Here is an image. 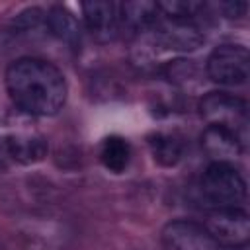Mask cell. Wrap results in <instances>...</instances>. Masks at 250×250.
<instances>
[{"label": "cell", "mask_w": 250, "mask_h": 250, "mask_svg": "<svg viewBox=\"0 0 250 250\" xmlns=\"http://www.w3.org/2000/svg\"><path fill=\"white\" fill-rule=\"evenodd\" d=\"M82 20L86 31L98 43H109L121 31L119 6L113 2H84Z\"/></svg>", "instance_id": "cell-7"}, {"label": "cell", "mask_w": 250, "mask_h": 250, "mask_svg": "<svg viewBox=\"0 0 250 250\" xmlns=\"http://www.w3.org/2000/svg\"><path fill=\"white\" fill-rule=\"evenodd\" d=\"M164 250H221L203 225L193 221H172L162 230Z\"/></svg>", "instance_id": "cell-6"}, {"label": "cell", "mask_w": 250, "mask_h": 250, "mask_svg": "<svg viewBox=\"0 0 250 250\" xmlns=\"http://www.w3.org/2000/svg\"><path fill=\"white\" fill-rule=\"evenodd\" d=\"M45 23L49 31L68 47H76L80 43V23L64 6H53L45 16Z\"/></svg>", "instance_id": "cell-11"}, {"label": "cell", "mask_w": 250, "mask_h": 250, "mask_svg": "<svg viewBox=\"0 0 250 250\" xmlns=\"http://www.w3.org/2000/svg\"><path fill=\"white\" fill-rule=\"evenodd\" d=\"M199 113L207 125L223 127L240 137L248 125V105L242 98L229 92H209L199 102Z\"/></svg>", "instance_id": "cell-4"}, {"label": "cell", "mask_w": 250, "mask_h": 250, "mask_svg": "<svg viewBox=\"0 0 250 250\" xmlns=\"http://www.w3.org/2000/svg\"><path fill=\"white\" fill-rule=\"evenodd\" d=\"M6 152L20 164H35L47 156V139L33 129H12L4 139Z\"/></svg>", "instance_id": "cell-8"}, {"label": "cell", "mask_w": 250, "mask_h": 250, "mask_svg": "<svg viewBox=\"0 0 250 250\" xmlns=\"http://www.w3.org/2000/svg\"><path fill=\"white\" fill-rule=\"evenodd\" d=\"M250 57L244 45H219L207 59V76L215 84L240 86L248 80Z\"/></svg>", "instance_id": "cell-5"}, {"label": "cell", "mask_w": 250, "mask_h": 250, "mask_svg": "<svg viewBox=\"0 0 250 250\" xmlns=\"http://www.w3.org/2000/svg\"><path fill=\"white\" fill-rule=\"evenodd\" d=\"M160 20L158 2H125L119 4V23L121 29L131 33L146 31L156 27Z\"/></svg>", "instance_id": "cell-10"}, {"label": "cell", "mask_w": 250, "mask_h": 250, "mask_svg": "<svg viewBox=\"0 0 250 250\" xmlns=\"http://www.w3.org/2000/svg\"><path fill=\"white\" fill-rule=\"evenodd\" d=\"M201 146L213 158V162L232 164V160L242 152V139L229 129L207 125L201 135Z\"/></svg>", "instance_id": "cell-9"}, {"label": "cell", "mask_w": 250, "mask_h": 250, "mask_svg": "<svg viewBox=\"0 0 250 250\" xmlns=\"http://www.w3.org/2000/svg\"><path fill=\"white\" fill-rule=\"evenodd\" d=\"M203 227L215 244L225 250L244 248L250 240V217L240 207L213 209L207 215Z\"/></svg>", "instance_id": "cell-3"}, {"label": "cell", "mask_w": 250, "mask_h": 250, "mask_svg": "<svg viewBox=\"0 0 250 250\" xmlns=\"http://www.w3.org/2000/svg\"><path fill=\"white\" fill-rule=\"evenodd\" d=\"M199 191L213 209L238 207L246 197V182L232 164L211 162L201 176Z\"/></svg>", "instance_id": "cell-2"}, {"label": "cell", "mask_w": 250, "mask_h": 250, "mask_svg": "<svg viewBox=\"0 0 250 250\" xmlns=\"http://www.w3.org/2000/svg\"><path fill=\"white\" fill-rule=\"evenodd\" d=\"M148 146L154 162L160 166H176L184 156V139L176 133H154L148 137Z\"/></svg>", "instance_id": "cell-12"}, {"label": "cell", "mask_w": 250, "mask_h": 250, "mask_svg": "<svg viewBox=\"0 0 250 250\" xmlns=\"http://www.w3.org/2000/svg\"><path fill=\"white\" fill-rule=\"evenodd\" d=\"M129 160H131V146L123 137L111 135L102 141L100 162L104 164L105 170H109L113 174H121L129 166Z\"/></svg>", "instance_id": "cell-13"}, {"label": "cell", "mask_w": 250, "mask_h": 250, "mask_svg": "<svg viewBox=\"0 0 250 250\" xmlns=\"http://www.w3.org/2000/svg\"><path fill=\"white\" fill-rule=\"evenodd\" d=\"M6 90L12 102L27 115H55L66 102L62 72L53 62L35 57L18 59L8 66Z\"/></svg>", "instance_id": "cell-1"}]
</instances>
